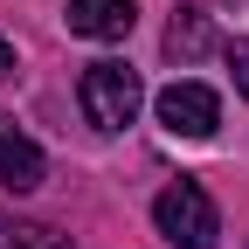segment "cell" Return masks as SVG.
Masks as SVG:
<instances>
[{"label": "cell", "instance_id": "obj_1", "mask_svg": "<svg viewBox=\"0 0 249 249\" xmlns=\"http://www.w3.org/2000/svg\"><path fill=\"white\" fill-rule=\"evenodd\" d=\"M76 104H83V118L97 124V132H124V124L139 118V104H145V83H139V70H124V62H90L83 83H76Z\"/></svg>", "mask_w": 249, "mask_h": 249}, {"label": "cell", "instance_id": "obj_2", "mask_svg": "<svg viewBox=\"0 0 249 249\" xmlns=\"http://www.w3.org/2000/svg\"><path fill=\"white\" fill-rule=\"evenodd\" d=\"M152 222H160V235L173 249H214V235H222V222H214V201L201 180H173L160 201H152Z\"/></svg>", "mask_w": 249, "mask_h": 249}, {"label": "cell", "instance_id": "obj_3", "mask_svg": "<svg viewBox=\"0 0 249 249\" xmlns=\"http://www.w3.org/2000/svg\"><path fill=\"white\" fill-rule=\"evenodd\" d=\"M160 124H166L173 139H214L222 97H214L208 83H166V90H160Z\"/></svg>", "mask_w": 249, "mask_h": 249}, {"label": "cell", "instance_id": "obj_4", "mask_svg": "<svg viewBox=\"0 0 249 249\" xmlns=\"http://www.w3.org/2000/svg\"><path fill=\"white\" fill-rule=\"evenodd\" d=\"M0 187L7 194H35L42 187V145L14 132V118H0Z\"/></svg>", "mask_w": 249, "mask_h": 249}, {"label": "cell", "instance_id": "obj_5", "mask_svg": "<svg viewBox=\"0 0 249 249\" xmlns=\"http://www.w3.org/2000/svg\"><path fill=\"white\" fill-rule=\"evenodd\" d=\"M139 7L132 0H70V35H90V42H124L132 35Z\"/></svg>", "mask_w": 249, "mask_h": 249}, {"label": "cell", "instance_id": "obj_6", "mask_svg": "<svg viewBox=\"0 0 249 249\" xmlns=\"http://www.w3.org/2000/svg\"><path fill=\"white\" fill-rule=\"evenodd\" d=\"M208 49H214L208 14H201V7H180V14L166 21V55H173V62H201Z\"/></svg>", "mask_w": 249, "mask_h": 249}, {"label": "cell", "instance_id": "obj_7", "mask_svg": "<svg viewBox=\"0 0 249 249\" xmlns=\"http://www.w3.org/2000/svg\"><path fill=\"white\" fill-rule=\"evenodd\" d=\"M0 249H70V235L49 222H7L0 214Z\"/></svg>", "mask_w": 249, "mask_h": 249}, {"label": "cell", "instance_id": "obj_8", "mask_svg": "<svg viewBox=\"0 0 249 249\" xmlns=\"http://www.w3.org/2000/svg\"><path fill=\"white\" fill-rule=\"evenodd\" d=\"M229 70H235V90L249 97V35H242V42H229Z\"/></svg>", "mask_w": 249, "mask_h": 249}, {"label": "cell", "instance_id": "obj_9", "mask_svg": "<svg viewBox=\"0 0 249 249\" xmlns=\"http://www.w3.org/2000/svg\"><path fill=\"white\" fill-rule=\"evenodd\" d=\"M7 76H14V49L0 42V83H7Z\"/></svg>", "mask_w": 249, "mask_h": 249}]
</instances>
